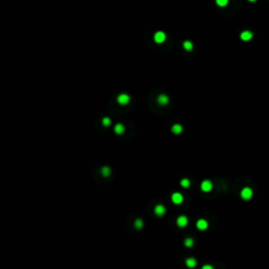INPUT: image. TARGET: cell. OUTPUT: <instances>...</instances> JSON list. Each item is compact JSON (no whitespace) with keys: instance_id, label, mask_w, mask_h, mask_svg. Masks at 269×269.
I'll return each mask as SVG.
<instances>
[{"instance_id":"14","label":"cell","mask_w":269,"mask_h":269,"mask_svg":"<svg viewBox=\"0 0 269 269\" xmlns=\"http://www.w3.org/2000/svg\"><path fill=\"white\" fill-rule=\"evenodd\" d=\"M196 264H197V262H196V260L192 259V258L186 260V265H187L188 267H195Z\"/></svg>"},{"instance_id":"8","label":"cell","mask_w":269,"mask_h":269,"mask_svg":"<svg viewBox=\"0 0 269 269\" xmlns=\"http://www.w3.org/2000/svg\"><path fill=\"white\" fill-rule=\"evenodd\" d=\"M207 226H208L207 222L205 220H203V219H201V220H199L198 222H197V227H198V229H200V230H205L207 228Z\"/></svg>"},{"instance_id":"7","label":"cell","mask_w":269,"mask_h":269,"mask_svg":"<svg viewBox=\"0 0 269 269\" xmlns=\"http://www.w3.org/2000/svg\"><path fill=\"white\" fill-rule=\"evenodd\" d=\"M187 222H188L187 218L185 217V216H181V217L177 220V224H178V226H180V227H185L187 225Z\"/></svg>"},{"instance_id":"13","label":"cell","mask_w":269,"mask_h":269,"mask_svg":"<svg viewBox=\"0 0 269 269\" xmlns=\"http://www.w3.org/2000/svg\"><path fill=\"white\" fill-rule=\"evenodd\" d=\"M183 47H184L186 51H191L192 47H194V45H192V43H191L190 41H185V42L183 43Z\"/></svg>"},{"instance_id":"10","label":"cell","mask_w":269,"mask_h":269,"mask_svg":"<svg viewBox=\"0 0 269 269\" xmlns=\"http://www.w3.org/2000/svg\"><path fill=\"white\" fill-rule=\"evenodd\" d=\"M155 212H156L157 216H162V214H165V207L163 205H158L155 208Z\"/></svg>"},{"instance_id":"18","label":"cell","mask_w":269,"mask_h":269,"mask_svg":"<svg viewBox=\"0 0 269 269\" xmlns=\"http://www.w3.org/2000/svg\"><path fill=\"white\" fill-rule=\"evenodd\" d=\"M181 185L183 186V187H188V186L190 185V182H189L188 179H183V180L181 181Z\"/></svg>"},{"instance_id":"12","label":"cell","mask_w":269,"mask_h":269,"mask_svg":"<svg viewBox=\"0 0 269 269\" xmlns=\"http://www.w3.org/2000/svg\"><path fill=\"white\" fill-rule=\"evenodd\" d=\"M172 133H177V135H178V133H180L182 131V126L180 125V124H175V125L172 126Z\"/></svg>"},{"instance_id":"22","label":"cell","mask_w":269,"mask_h":269,"mask_svg":"<svg viewBox=\"0 0 269 269\" xmlns=\"http://www.w3.org/2000/svg\"><path fill=\"white\" fill-rule=\"evenodd\" d=\"M248 1H250V2H254V1H256V0H248Z\"/></svg>"},{"instance_id":"21","label":"cell","mask_w":269,"mask_h":269,"mask_svg":"<svg viewBox=\"0 0 269 269\" xmlns=\"http://www.w3.org/2000/svg\"><path fill=\"white\" fill-rule=\"evenodd\" d=\"M203 269H212V267L210 265H205L203 266Z\"/></svg>"},{"instance_id":"1","label":"cell","mask_w":269,"mask_h":269,"mask_svg":"<svg viewBox=\"0 0 269 269\" xmlns=\"http://www.w3.org/2000/svg\"><path fill=\"white\" fill-rule=\"evenodd\" d=\"M241 197H242L244 200H249V199L252 197V190L248 187L244 188L243 190L241 191Z\"/></svg>"},{"instance_id":"3","label":"cell","mask_w":269,"mask_h":269,"mask_svg":"<svg viewBox=\"0 0 269 269\" xmlns=\"http://www.w3.org/2000/svg\"><path fill=\"white\" fill-rule=\"evenodd\" d=\"M172 200L175 204H181L183 202V196L181 194H179V192H176L172 196Z\"/></svg>"},{"instance_id":"15","label":"cell","mask_w":269,"mask_h":269,"mask_svg":"<svg viewBox=\"0 0 269 269\" xmlns=\"http://www.w3.org/2000/svg\"><path fill=\"white\" fill-rule=\"evenodd\" d=\"M101 174L104 176V177H108V176L110 175V168L109 167H103V168L101 169Z\"/></svg>"},{"instance_id":"4","label":"cell","mask_w":269,"mask_h":269,"mask_svg":"<svg viewBox=\"0 0 269 269\" xmlns=\"http://www.w3.org/2000/svg\"><path fill=\"white\" fill-rule=\"evenodd\" d=\"M240 37L243 41H248V40H250L252 38V33L250 32V31H244V32L241 33Z\"/></svg>"},{"instance_id":"19","label":"cell","mask_w":269,"mask_h":269,"mask_svg":"<svg viewBox=\"0 0 269 269\" xmlns=\"http://www.w3.org/2000/svg\"><path fill=\"white\" fill-rule=\"evenodd\" d=\"M184 243H185V246L191 247L192 245H194V240H192V239H186Z\"/></svg>"},{"instance_id":"20","label":"cell","mask_w":269,"mask_h":269,"mask_svg":"<svg viewBox=\"0 0 269 269\" xmlns=\"http://www.w3.org/2000/svg\"><path fill=\"white\" fill-rule=\"evenodd\" d=\"M102 123H103V125L104 126H108L110 124V120H109V118H103V120H102Z\"/></svg>"},{"instance_id":"2","label":"cell","mask_w":269,"mask_h":269,"mask_svg":"<svg viewBox=\"0 0 269 269\" xmlns=\"http://www.w3.org/2000/svg\"><path fill=\"white\" fill-rule=\"evenodd\" d=\"M165 38H166V36L163 32H157L156 34H155V37H154V39H155V41H156L157 43L164 42Z\"/></svg>"},{"instance_id":"11","label":"cell","mask_w":269,"mask_h":269,"mask_svg":"<svg viewBox=\"0 0 269 269\" xmlns=\"http://www.w3.org/2000/svg\"><path fill=\"white\" fill-rule=\"evenodd\" d=\"M115 131H116V133H118V135L123 133H124V126L122 125V124H117V125L115 126Z\"/></svg>"},{"instance_id":"9","label":"cell","mask_w":269,"mask_h":269,"mask_svg":"<svg viewBox=\"0 0 269 269\" xmlns=\"http://www.w3.org/2000/svg\"><path fill=\"white\" fill-rule=\"evenodd\" d=\"M168 97L166 95H160L158 97V103L161 104V105H165V104L168 103Z\"/></svg>"},{"instance_id":"5","label":"cell","mask_w":269,"mask_h":269,"mask_svg":"<svg viewBox=\"0 0 269 269\" xmlns=\"http://www.w3.org/2000/svg\"><path fill=\"white\" fill-rule=\"evenodd\" d=\"M201 188L202 190L204 191H210L211 188H212V183L210 181H208V180H205V181L202 182Z\"/></svg>"},{"instance_id":"16","label":"cell","mask_w":269,"mask_h":269,"mask_svg":"<svg viewBox=\"0 0 269 269\" xmlns=\"http://www.w3.org/2000/svg\"><path fill=\"white\" fill-rule=\"evenodd\" d=\"M216 3L219 7H226L228 4V0H216Z\"/></svg>"},{"instance_id":"17","label":"cell","mask_w":269,"mask_h":269,"mask_svg":"<svg viewBox=\"0 0 269 269\" xmlns=\"http://www.w3.org/2000/svg\"><path fill=\"white\" fill-rule=\"evenodd\" d=\"M135 226L137 227V228H142L143 227V221L141 220V219H137L136 222H135Z\"/></svg>"},{"instance_id":"6","label":"cell","mask_w":269,"mask_h":269,"mask_svg":"<svg viewBox=\"0 0 269 269\" xmlns=\"http://www.w3.org/2000/svg\"><path fill=\"white\" fill-rule=\"evenodd\" d=\"M128 101H129V97H128L126 94H121V95L118 96V102H119L120 104H122V105L127 104L128 103Z\"/></svg>"}]
</instances>
